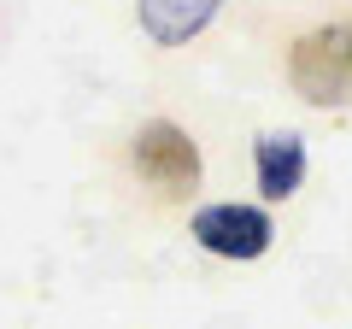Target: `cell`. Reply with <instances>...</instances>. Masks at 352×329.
<instances>
[{
	"label": "cell",
	"instance_id": "cell-4",
	"mask_svg": "<svg viewBox=\"0 0 352 329\" xmlns=\"http://www.w3.org/2000/svg\"><path fill=\"white\" fill-rule=\"evenodd\" d=\"M252 171H258V194L264 200H288L305 182V136L294 129H264L252 141Z\"/></svg>",
	"mask_w": 352,
	"mask_h": 329
},
{
	"label": "cell",
	"instance_id": "cell-3",
	"mask_svg": "<svg viewBox=\"0 0 352 329\" xmlns=\"http://www.w3.org/2000/svg\"><path fill=\"white\" fill-rule=\"evenodd\" d=\"M188 235L200 241L206 253H217V259H258V253H270L276 224H270L264 206L217 200V206H200V212L188 217Z\"/></svg>",
	"mask_w": 352,
	"mask_h": 329
},
{
	"label": "cell",
	"instance_id": "cell-6",
	"mask_svg": "<svg viewBox=\"0 0 352 329\" xmlns=\"http://www.w3.org/2000/svg\"><path fill=\"white\" fill-rule=\"evenodd\" d=\"M346 36H352V24H346Z\"/></svg>",
	"mask_w": 352,
	"mask_h": 329
},
{
	"label": "cell",
	"instance_id": "cell-2",
	"mask_svg": "<svg viewBox=\"0 0 352 329\" xmlns=\"http://www.w3.org/2000/svg\"><path fill=\"white\" fill-rule=\"evenodd\" d=\"M129 159H135L141 182H153L159 194H194L200 189V141L170 118H147L129 136Z\"/></svg>",
	"mask_w": 352,
	"mask_h": 329
},
{
	"label": "cell",
	"instance_id": "cell-1",
	"mask_svg": "<svg viewBox=\"0 0 352 329\" xmlns=\"http://www.w3.org/2000/svg\"><path fill=\"white\" fill-rule=\"evenodd\" d=\"M288 83L305 106H346L352 100V36L346 30H311L288 53Z\"/></svg>",
	"mask_w": 352,
	"mask_h": 329
},
{
	"label": "cell",
	"instance_id": "cell-5",
	"mask_svg": "<svg viewBox=\"0 0 352 329\" xmlns=\"http://www.w3.org/2000/svg\"><path fill=\"white\" fill-rule=\"evenodd\" d=\"M217 12H223V0H135L141 30H147V41H159V47L194 41Z\"/></svg>",
	"mask_w": 352,
	"mask_h": 329
}]
</instances>
